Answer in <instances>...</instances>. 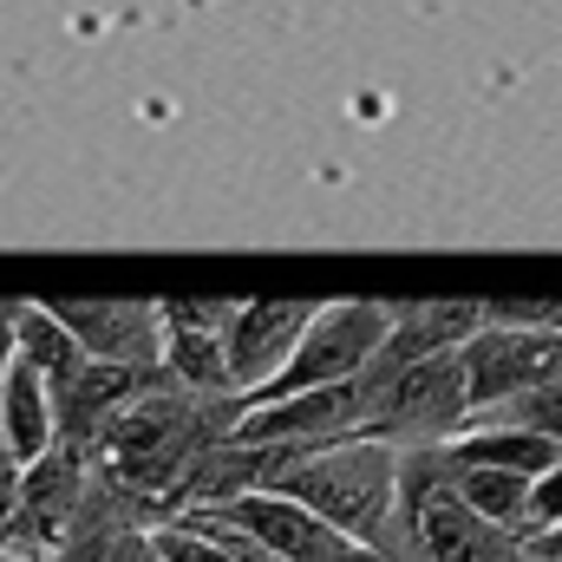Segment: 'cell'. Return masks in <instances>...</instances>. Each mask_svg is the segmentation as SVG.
I'll return each mask as SVG.
<instances>
[{"label": "cell", "instance_id": "1", "mask_svg": "<svg viewBox=\"0 0 562 562\" xmlns=\"http://www.w3.org/2000/svg\"><path fill=\"white\" fill-rule=\"evenodd\" d=\"M400 464H406V451L386 438H334V445L294 451L276 491L307 504L314 517H327L340 537L380 543V530L400 510Z\"/></svg>", "mask_w": 562, "mask_h": 562}, {"label": "cell", "instance_id": "2", "mask_svg": "<svg viewBox=\"0 0 562 562\" xmlns=\"http://www.w3.org/2000/svg\"><path fill=\"white\" fill-rule=\"evenodd\" d=\"M458 367H464V393H471V419H477L517 393H537V386L562 380V334L550 321L484 314V327L458 347Z\"/></svg>", "mask_w": 562, "mask_h": 562}, {"label": "cell", "instance_id": "3", "mask_svg": "<svg viewBox=\"0 0 562 562\" xmlns=\"http://www.w3.org/2000/svg\"><path fill=\"white\" fill-rule=\"evenodd\" d=\"M386 334H393V307H386V301H321L314 321H307V334H301V347H294V360L281 367V380L262 400L360 380V373L380 360ZM249 406H256V400H249Z\"/></svg>", "mask_w": 562, "mask_h": 562}, {"label": "cell", "instance_id": "4", "mask_svg": "<svg viewBox=\"0 0 562 562\" xmlns=\"http://www.w3.org/2000/svg\"><path fill=\"white\" fill-rule=\"evenodd\" d=\"M360 425H367V386L340 380V386H307V393H276V400L243 406L229 438L314 451V445H334V438H360Z\"/></svg>", "mask_w": 562, "mask_h": 562}, {"label": "cell", "instance_id": "5", "mask_svg": "<svg viewBox=\"0 0 562 562\" xmlns=\"http://www.w3.org/2000/svg\"><path fill=\"white\" fill-rule=\"evenodd\" d=\"M321 301H243L236 321L223 327V353H229V386L249 400H262L281 380V367L294 360L307 321H314Z\"/></svg>", "mask_w": 562, "mask_h": 562}, {"label": "cell", "instance_id": "6", "mask_svg": "<svg viewBox=\"0 0 562 562\" xmlns=\"http://www.w3.org/2000/svg\"><path fill=\"white\" fill-rule=\"evenodd\" d=\"M86 360L164 367V301H53Z\"/></svg>", "mask_w": 562, "mask_h": 562}, {"label": "cell", "instance_id": "7", "mask_svg": "<svg viewBox=\"0 0 562 562\" xmlns=\"http://www.w3.org/2000/svg\"><path fill=\"white\" fill-rule=\"evenodd\" d=\"M190 517H216V524H236L249 530L256 543H269L281 562H340V550L353 537H340L327 517H314L307 504L281 497V491H256V497H236L223 510H190Z\"/></svg>", "mask_w": 562, "mask_h": 562}, {"label": "cell", "instance_id": "8", "mask_svg": "<svg viewBox=\"0 0 562 562\" xmlns=\"http://www.w3.org/2000/svg\"><path fill=\"white\" fill-rule=\"evenodd\" d=\"M477 327H484V307H471V301L393 307V334H386V347H380L373 367H413V360H431V353H458Z\"/></svg>", "mask_w": 562, "mask_h": 562}, {"label": "cell", "instance_id": "9", "mask_svg": "<svg viewBox=\"0 0 562 562\" xmlns=\"http://www.w3.org/2000/svg\"><path fill=\"white\" fill-rule=\"evenodd\" d=\"M0 438H7V451H13L20 464H40V458L59 445L53 386H46L26 360H13V367L0 373Z\"/></svg>", "mask_w": 562, "mask_h": 562}, {"label": "cell", "instance_id": "10", "mask_svg": "<svg viewBox=\"0 0 562 562\" xmlns=\"http://www.w3.org/2000/svg\"><path fill=\"white\" fill-rule=\"evenodd\" d=\"M445 464H451V491H458L484 524H497V530H510V537H524V530L537 524V477L497 471V464H458V458H445Z\"/></svg>", "mask_w": 562, "mask_h": 562}, {"label": "cell", "instance_id": "11", "mask_svg": "<svg viewBox=\"0 0 562 562\" xmlns=\"http://www.w3.org/2000/svg\"><path fill=\"white\" fill-rule=\"evenodd\" d=\"M13 360H26V367L59 393V386L86 367V347L72 340V327L59 321L53 301H26V307H20V353H13Z\"/></svg>", "mask_w": 562, "mask_h": 562}, {"label": "cell", "instance_id": "12", "mask_svg": "<svg viewBox=\"0 0 562 562\" xmlns=\"http://www.w3.org/2000/svg\"><path fill=\"white\" fill-rule=\"evenodd\" d=\"M164 373L190 393H216L229 400V353H223V327H170L164 321Z\"/></svg>", "mask_w": 562, "mask_h": 562}, {"label": "cell", "instance_id": "13", "mask_svg": "<svg viewBox=\"0 0 562 562\" xmlns=\"http://www.w3.org/2000/svg\"><path fill=\"white\" fill-rule=\"evenodd\" d=\"M524 557H530V562H562V517H557V524L524 530Z\"/></svg>", "mask_w": 562, "mask_h": 562}, {"label": "cell", "instance_id": "14", "mask_svg": "<svg viewBox=\"0 0 562 562\" xmlns=\"http://www.w3.org/2000/svg\"><path fill=\"white\" fill-rule=\"evenodd\" d=\"M20 307H26V301H0V373H7L13 353H20Z\"/></svg>", "mask_w": 562, "mask_h": 562}, {"label": "cell", "instance_id": "15", "mask_svg": "<svg viewBox=\"0 0 562 562\" xmlns=\"http://www.w3.org/2000/svg\"><path fill=\"white\" fill-rule=\"evenodd\" d=\"M0 562H59V557H53V550H26V543L13 537V543L0 550Z\"/></svg>", "mask_w": 562, "mask_h": 562}, {"label": "cell", "instance_id": "16", "mask_svg": "<svg viewBox=\"0 0 562 562\" xmlns=\"http://www.w3.org/2000/svg\"><path fill=\"white\" fill-rule=\"evenodd\" d=\"M340 562H386V557H380L373 543H347V550H340Z\"/></svg>", "mask_w": 562, "mask_h": 562}, {"label": "cell", "instance_id": "17", "mask_svg": "<svg viewBox=\"0 0 562 562\" xmlns=\"http://www.w3.org/2000/svg\"><path fill=\"white\" fill-rule=\"evenodd\" d=\"M0 451H7V438H0Z\"/></svg>", "mask_w": 562, "mask_h": 562}, {"label": "cell", "instance_id": "18", "mask_svg": "<svg viewBox=\"0 0 562 562\" xmlns=\"http://www.w3.org/2000/svg\"><path fill=\"white\" fill-rule=\"evenodd\" d=\"M524 562H530V557H524Z\"/></svg>", "mask_w": 562, "mask_h": 562}]
</instances>
